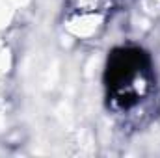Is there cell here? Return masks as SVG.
<instances>
[{"label": "cell", "mask_w": 160, "mask_h": 158, "mask_svg": "<svg viewBox=\"0 0 160 158\" xmlns=\"http://www.w3.org/2000/svg\"><path fill=\"white\" fill-rule=\"evenodd\" d=\"M155 71L145 50L123 45L110 52L104 67L108 110L121 119H140L155 95Z\"/></svg>", "instance_id": "cell-1"}, {"label": "cell", "mask_w": 160, "mask_h": 158, "mask_svg": "<svg viewBox=\"0 0 160 158\" xmlns=\"http://www.w3.org/2000/svg\"><path fill=\"white\" fill-rule=\"evenodd\" d=\"M106 13L108 0H67V22L80 37L97 34Z\"/></svg>", "instance_id": "cell-2"}]
</instances>
